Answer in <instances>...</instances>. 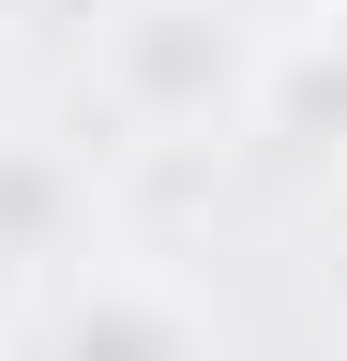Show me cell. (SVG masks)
I'll return each mask as SVG.
<instances>
[{"mask_svg":"<svg viewBox=\"0 0 347 361\" xmlns=\"http://www.w3.org/2000/svg\"><path fill=\"white\" fill-rule=\"evenodd\" d=\"M30 361H211V301L166 256H76L30 316Z\"/></svg>","mask_w":347,"mask_h":361,"instance_id":"obj_1","label":"cell"},{"mask_svg":"<svg viewBox=\"0 0 347 361\" xmlns=\"http://www.w3.org/2000/svg\"><path fill=\"white\" fill-rule=\"evenodd\" d=\"M302 30H317V45H347V0H302Z\"/></svg>","mask_w":347,"mask_h":361,"instance_id":"obj_5","label":"cell"},{"mask_svg":"<svg viewBox=\"0 0 347 361\" xmlns=\"http://www.w3.org/2000/svg\"><path fill=\"white\" fill-rule=\"evenodd\" d=\"M91 211H106V151H76V135H46V121H0V271L61 286L76 256H106Z\"/></svg>","mask_w":347,"mask_h":361,"instance_id":"obj_3","label":"cell"},{"mask_svg":"<svg viewBox=\"0 0 347 361\" xmlns=\"http://www.w3.org/2000/svg\"><path fill=\"white\" fill-rule=\"evenodd\" d=\"M227 90H257V61L196 0H136V16L106 30V135H211Z\"/></svg>","mask_w":347,"mask_h":361,"instance_id":"obj_2","label":"cell"},{"mask_svg":"<svg viewBox=\"0 0 347 361\" xmlns=\"http://www.w3.org/2000/svg\"><path fill=\"white\" fill-rule=\"evenodd\" d=\"M257 106H272L287 135H317V151H347V45H272V61H257Z\"/></svg>","mask_w":347,"mask_h":361,"instance_id":"obj_4","label":"cell"}]
</instances>
